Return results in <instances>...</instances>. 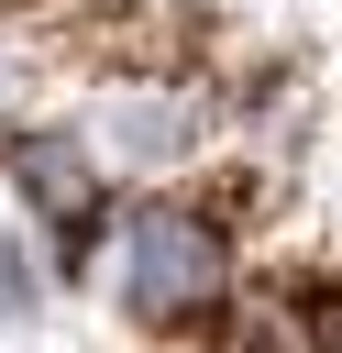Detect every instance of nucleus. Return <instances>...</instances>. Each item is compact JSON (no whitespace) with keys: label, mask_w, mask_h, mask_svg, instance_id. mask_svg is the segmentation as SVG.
Segmentation results:
<instances>
[{"label":"nucleus","mask_w":342,"mask_h":353,"mask_svg":"<svg viewBox=\"0 0 342 353\" xmlns=\"http://www.w3.org/2000/svg\"><path fill=\"white\" fill-rule=\"evenodd\" d=\"M110 298L143 331H199L232 309V232L199 199H132L110 232Z\"/></svg>","instance_id":"obj_1"},{"label":"nucleus","mask_w":342,"mask_h":353,"mask_svg":"<svg viewBox=\"0 0 342 353\" xmlns=\"http://www.w3.org/2000/svg\"><path fill=\"white\" fill-rule=\"evenodd\" d=\"M199 132H210V110H199V88H177V77H121V88H99V110H88V143H99L110 176H165V165L199 154Z\"/></svg>","instance_id":"obj_2"}]
</instances>
